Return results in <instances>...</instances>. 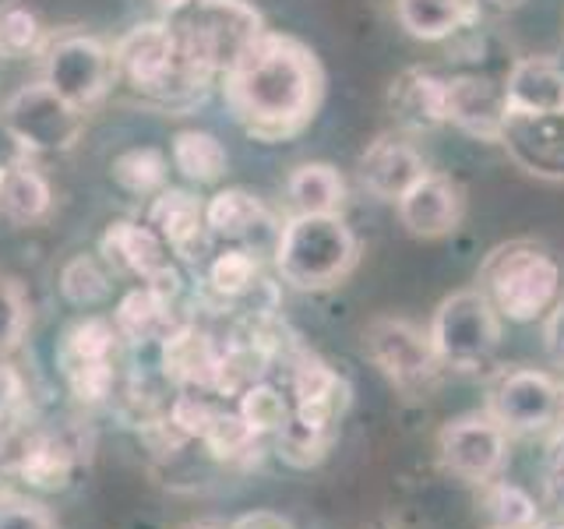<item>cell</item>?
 <instances>
[{
  "label": "cell",
  "mask_w": 564,
  "mask_h": 529,
  "mask_svg": "<svg viewBox=\"0 0 564 529\" xmlns=\"http://www.w3.org/2000/svg\"><path fill=\"white\" fill-rule=\"evenodd\" d=\"M117 78H123L141 96L163 99L170 106H184L202 99L208 78L191 71L176 50V40L166 22L155 25H134L113 50Z\"/></svg>",
  "instance_id": "5b68a950"
},
{
  "label": "cell",
  "mask_w": 564,
  "mask_h": 529,
  "mask_svg": "<svg viewBox=\"0 0 564 529\" xmlns=\"http://www.w3.org/2000/svg\"><path fill=\"white\" fill-rule=\"evenodd\" d=\"M501 141L529 173L564 176V114L508 117Z\"/></svg>",
  "instance_id": "44dd1931"
},
{
  "label": "cell",
  "mask_w": 564,
  "mask_h": 529,
  "mask_svg": "<svg viewBox=\"0 0 564 529\" xmlns=\"http://www.w3.org/2000/svg\"><path fill=\"white\" fill-rule=\"evenodd\" d=\"M0 529H57V522L40 501L4 490L0 494Z\"/></svg>",
  "instance_id": "f35d334b"
},
{
  "label": "cell",
  "mask_w": 564,
  "mask_h": 529,
  "mask_svg": "<svg viewBox=\"0 0 564 529\" xmlns=\"http://www.w3.org/2000/svg\"><path fill=\"white\" fill-rule=\"evenodd\" d=\"M357 258L360 244L339 216H293L275 240V269L296 290L339 287Z\"/></svg>",
  "instance_id": "3957f363"
},
{
  "label": "cell",
  "mask_w": 564,
  "mask_h": 529,
  "mask_svg": "<svg viewBox=\"0 0 564 529\" xmlns=\"http://www.w3.org/2000/svg\"><path fill=\"white\" fill-rule=\"evenodd\" d=\"M501 88L508 117L564 114V67L551 57H522Z\"/></svg>",
  "instance_id": "e0dca14e"
},
{
  "label": "cell",
  "mask_w": 564,
  "mask_h": 529,
  "mask_svg": "<svg viewBox=\"0 0 564 529\" xmlns=\"http://www.w3.org/2000/svg\"><path fill=\"white\" fill-rule=\"evenodd\" d=\"M258 258L251 247H229V251L216 255L208 261V287L223 300H243L258 287Z\"/></svg>",
  "instance_id": "1f68e13d"
},
{
  "label": "cell",
  "mask_w": 564,
  "mask_h": 529,
  "mask_svg": "<svg viewBox=\"0 0 564 529\" xmlns=\"http://www.w3.org/2000/svg\"><path fill=\"white\" fill-rule=\"evenodd\" d=\"M484 508L490 516V529H536L540 511L536 501L516 484L487 481L484 484Z\"/></svg>",
  "instance_id": "d6a6232c"
},
{
  "label": "cell",
  "mask_w": 564,
  "mask_h": 529,
  "mask_svg": "<svg viewBox=\"0 0 564 529\" xmlns=\"http://www.w3.org/2000/svg\"><path fill=\"white\" fill-rule=\"evenodd\" d=\"M25 328H29V300L22 282L0 276V357H8L25 339Z\"/></svg>",
  "instance_id": "74e56055"
},
{
  "label": "cell",
  "mask_w": 564,
  "mask_h": 529,
  "mask_svg": "<svg viewBox=\"0 0 564 529\" xmlns=\"http://www.w3.org/2000/svg\"><path fill=\"white\" fill-rule=\"evenodd\" d=\"M427 173L420 152L395 134H381L360 155V184L384 202H399L420 176Z\"/></svg>",
  "instance_id": "d6986e66"
},
{
  "label": "cell",
  "mask_w": 564,
  "mask_h": 529,
  "mask_svg": "<svg viewBox=\"0 0 564 529\" xmlns=\"http://www.w3.org/2000/svg\"><path fill=\"white\" fill-rule=\"evenodd\" d=\"M61 293L75 307H96L110 296V276L93 255H75L61 269Z\"/></svg>",
  "instance_id": "d590c367"
},
{
  "label": "cell",
  "mask_w": 564,
  "mask_h": 529,
  "mask_svg": "<svg viewBox=\"0 0 564 529\" xmlns=\"http://www.w3.org/2000/svg\"><path fill=\"white\" fill-rule=\"evenodd\" d=\"M113 181L128 194H159L166 187V155L159 149H128L113 159Z\"/></svg>",
  "instance_id": "836d02e7"
},
{
  "label": "cell",
  "mask_w": 564,
  "mask_h": 529,
  "mask_svg": "<svg viewBox=\"0 0 564 529\" xmlns=\"http://www.w3.org/2000/svg\"><path fill=\"white\" fill-rule=\"evenodd\" d=\"M0 123L22 152H67L85 131V110L61 99L46 82H35L4 102Z\"/></svg>",
  "instance_id": "52a82bcc"
},
{
  "label": "cell",
  "mask_w": 564,
  "mask_h": 529,
  "mask_svg": "<svg viewBox=\"0 0 564 529\" xmlns=\"http://www.w3.org/2000/svg\"><path fill=\"white\" fill-rule=\"evenodd\" d=\"M290 392H293V413L296 417L332 423V428L349 402L346 381L335 375L325 360H317L314 353H296V357L290 360Z\"/></svg>",
  "instance_id": "ffe728a7"
},
{
  "label": "cell",
  "mask_w": 564,
  "mask_h": 529,
  "mask_svg": "<svg viewBox=\"0 0 564 529\" xmlns=\"http://www.w3.org/2000/svg\"><path fill=\"white\" fill-rule=\"evenodd\" d=\"M176 4H184V0H159V8H163L166 14H170V11H173Z\"/></svg>",
  "instance_id": "ee69618b"
},
{
  "label": "cell",
  "mask_w": 564,
  "mask_h": 529,
  "mask_svg": "<svg viewBox=\"0 0 564 529\" xmlns=\"http://www.w3.org/2000/svg\"><path fill=\"white\" fill-rule=\"evenodd\" d=\"M441 466L466 484H487L508 458V431L490 413H466L448 420L437 434Z\"/></svg>",
  "instance_id": "7c38bea8"
},
{
  "label": "cell",
  "mask_w": 564,
  "mask_h": 529,
  "mask_svg": "<svg viewBox=\"0 0 564 529\" xmlns=\"http://www.w3.org/2000/svg\"><path fill=\"white\" fill-rule=\"evenodd\" d=\"M445 120L480 141L505 138V88L480 75L445 78Z\"/></svg>",
  "instance_id": "2e32d148"
},
{
  "label": "cell",
  "mask_w": 564,
  "mask_h": 529,
  "mask_svg": "<svg viewBox=\"0 0 564 529\" xmlns=\"http://www.w3.org/2000/svg\"><path fill=\"white\" fill-rule=\"evenodd\" d=\"M0 463L35 490H64L78 466L75 441L61 431L32 428V423H11L0 441Z\"/></svg>",
  "instance_id": "8fae6325"
},
{
  "label": "cell",
  "mask_w": 564,
  "mask_h": 529,
  "mask_svg": "<svg viewBox=\"0 0 564 529\" xmlns=\"http://www.w3.org/2000/svg\"><path fill=\"white\" fill-rule=\"evenodd\" d=\"M480 4H494V8H508V4H519V0H480Z\"/></svg>",
  "instance_id": "7bdbcfd3"
},
{
  "label": "cell",
  "mask_w": 564,
  "mask_h": 529,
  "mask_svg": "<svg viewBox=\"0 0 564 529\" xmlns=\"http://www.w3.org/2000/svg\"><path fill=\"white\" fill-rule=\"evenodd\" d=\"M237 413L258 438H275L293 417V402L272 381H254L237 396Z\"/></svg>",
  "instance_id": "f546056e"
},
{
  "label": "cell",
  "mask_w": 564,
  "mask_h": 529,
  "mask_svg": "<svg viewBox=\"0 0 564 529\" xmlns=\"http://www.w3.org/2000/svg\"><path fill=\"white\" fill-rule=\"evenodd\" d=\"M205 223L212 237L234 240L240 247H247L254 237L269 234L272 229V216L254 194H247L240 187H226L219 194H212L205 205Z\"/></svg>",
  "instance_id": "cb8c5ba5"
},
{
  "label": "cell",
  "mask_w": 564,
  "mask_h": 529,
  "mask_svg": "<svg viewBox=\"0 0 564 529\" xmlns=\"http://www.w3.org/2000/svg\"><path fill=\"white\" fill-rule=\"evenodd\" d=\"M166 25L184 64L212 82L261 35V14L247 0H184L166 14Z\"/></svg>",
  "instance_id": "7a4b0ae2"
},
{
  "label": "cell",
  "mask_w": 564,
  "mask_h": 529,
  "mask_svg": "<svg viewBox=\"0 0 564 529\" xmlns=\"http://www.w3.org/2000/svg\"><path fill=\"white\" fill-rule=\"evenodd\" d=\"M229 529H293V522L275 516V511H247V516L229 522Z\"/></svg>",
  "instance_id": "60d3db41"
},
{
  "label": "cell",
  "mask_w": 564,
  "mask_h": 529,
  "mask_svg": "<svg viewBox=\"0 0 564 529\" xmlns=\"http://www.w3.org/2000/svg\"><path fill=\"white\" fill-rule=\"evenodd\" d=\"M149 226L159 237L166 240V247L181 258H202L208 234L205 223V205L187 191L163 187L155 194L152 212H149Z\"/></svg>",
  "instance_id": "7402d4cb"
},
{
  "label": "cell",
  "mask_w": 564,
  "mask_h": 529,
  "mask_svg": "<svg viewBox=\"0 0 564 529\" xmlns=\"http://www.w3.org/2000/svg\"><path fill=\"white\" fill-rule=\"evenodd\" d=\"M543 346H546V357H551L557 367H564V300L546 311V322H543Z\"/></svg>",
  "instance_id": "ab89813d"
},
{
  "label": "cell",
  "mask_w": 564,
  "mask_h": 529,
  "mask_svg": "<svg viewBox=\"0 0 564 529\" xmlns=\"http://www.w3.org/2000/svg\"><path fill=\"white\" fill-rule=\"evenodd\" d=\"M364 353L381 375L402 392H420L441 370L427 332H420L405 317H375L364 328Z\"/></svg>",
  "instance_id": "9c48e42d"
},
{
  "label": "cell",
  "mask_w": 564,
  "mask_h": 529,
  "mask_svg": "<svg viewBox=\"0 0 564 529\" xmlns=\"http://www.w3.org/2000/svg\"><path fill=\"white\" fill-rule=\"evenodd\" d=\"M431 349L441 367L480 370L494 360L501 343V314L484 296V290H458L437 304L431 328Z\"/></svg>",
  "instance_id": "8992f818"
},
{
  "label": "cell",
  "mask_w": 564,
  "mask_h": 529,
  "mask_svg": "<svg viewBox=\"0 0 564 529\" xmlns=\"http://www.w3.org/2000/svg\"><path fill=\"white\" fill-rule=\"evenodd\" d=\"M43 82L78 110L99 102L117 82L113 53L93 35H64L46 50V75Z\"/></svg>",
  "instance_id": "30bf717a"
},
{
  "label": "cell",
  "mask_w": 564,
  "mask_h": 529,
  "mask_svg": "<svg viewBox=\"0 0 564 529\" xmlns=\"http://www.w3.org/2000/svg\"><path fill=\"white\" fill-rule=\"evenodd\" d=\"M395 205H399L402 226L423 240H437L452 234V229L463 223V208H466L458 184L452 176H441V173H423Z\"/></svg>",
  "instance_id": "9a60e30c"
},
{
  "label": "cell",
  "mask_w": 564,
  "mask_h": 529,
  "mask_svg": "<svg viewBox=\"0 0 564 529\" xmlns=\"http://www.w3.org/2000/svg\"><path fill=\"white\" fill-rule=\"evenodd\" d=\"M226 149L208 131H181L173 138V166L194 184H216L226 173Z\"/></svg>",
  "instance_id": "f1b7e54d"
},
{
  "label": "cell",
  "mask_w": 564,
  "mask_h": 529,
  "mask_svg": "<svg viewBox=\"0 0 564 529\" xmlns=\"http://www.w3.org/2000/svg\"><path fill=\"white\" fill-rule=\"evenodd\" d=\"M322 85V67L304 43L261 32L226 71V102L251 138L286 141L314 120Z\"/></svg>",
  "instance_id": "6da1fadb"
},
{
  "label": "cell",
  "mask_w": 564,
  "mask_h": 529,
  "mask_svg": "<svg viewBox=\"0 0 564 529\" xmlns=\"http://www.w3.org/2000/svg\"><path fill=\"white\" fill-rule=\"evenodd\" d=\"M388 106L405 131H431L445 120V78L431 75V71L410 67L388 88Z\"/></svg>",
  "instance_id": "603a6c76"
},
{
  "label": "cell",
  "mask_w": 564,
  "mask_h": 529,
  "mask_svg": "<svg viewBox=\"0 0 564 529\" xmlns=\"http://www.w3.org/2000/svg\"><path fill=\"white\" fill-rule=\"evenodd\" d=\"M258 434L247 428L243 417L237 410H223L216 413V420H212V428L205 431L202 445L223 458V463H240V458H251V452H258Z\"/></svg>",
  "instance_id": "8d00e7d4"
},
{
  "label": "cell",
  "mask_w": 564,
  "mask_h": 529,
  "mask_svg": "<svg viewBox=\"0 0 564 529\" xmlns=\"http://www.w3.org/2000/svg\"><path fill=\"white\" fill-rule=\"evenodd\" d=\"M561 385L543 370H511L490 392V417L508 434L551 431L557 417Z\"/></svg>",
  "instance_id": "5bb4252c"
},
{
  "label": "cell",
  "mask_w": 564,
  "mask_h": 529,
  "mask_svg": "<svg viewBox=\"0 0 564 529\" xmlns=\"http://www.w3.org/2000/svg\"><path fill=\"white\" fill-rule=\"evenodd\" d=\"M286 194L296 216H335L346 198V184L328 163H304L290 173Z\"/></svg>",
  "instance_id": "83f0119b"
},
{
  "label": "cell",
  "mask_w": 564,
  "mask_h": 529,
  "mask_svg": "<svg viewBox=\"0 0 564 529\" xmlns=\"http://www.w3.org/2000/svg\"><path fill=\"white\" fill-rule=\"evenodd\" d=\"M551 529H564V522H561V526H551Z\"/></svg>",
  "instance_id": "f6af8a7d"
},
{
  "label": "cell",
  "mask_w": 564,
  "mask_h": 529,
  "mask_svg": "<svg viewBox=\"0 0 564 529\" xmlns=\"http://www.w3.org/2000/svg\"><path fill=\"white\" fill-rule=\"evenodd\" d=\"M480 290L508 322H540L557 304L561 264L536 244H505L487 255L480 269Z\"/></svg>",
  "instance_id": "277c9868"
},
{
  "label": "cell",
  "mask_w": 564,
  "mask_h": 529,
  "mask_svg": "<svg viewBox=\"0 0 564 529\" xmlns=\"http://www.w3.org/2000/svg\"><path fill=\"white\" fill-rule=\"evenodd\" d=\"M480 0H395L402 29L423 43H437L476 18Z\"/></svg>",
  "instance_id": "484cf974"
},
{
  "label": "cell",
  "mask_w": 564,
  "mask_h": 529,
  "mask_svg": "<svg viewBox=\"0 0 564 529\" xmlns=\"http://www.w3.org/2000/svg\"><path fill=\"white\" fill-rule=\"evenodd\" d=\"M332 423H317V420H307V417H290V423L275 434L279 441V455L286 458L290 466L296 469H307L314 463H322L328 445H332Z\"/></svg>",
  "instance_id": "4dcf8cb0"
},
{
  "label": "cell",
  "mask_w": 564,
  "mask_h": 529,
  "mask_svg": "<svg viewBox=\"0 0 564 529\" xmlns=\"http://www.w3.org/2000/svg\"><path fill=\"white\" fill-rule=\"evenodd\" d=\"M50 184L29 159L0 166V212L11 223H35L50 212Z\"/></svg>",
  "instance_id": "4316f807"
},
{
  "label": "cell",
  "mask_w": 564,
  "mask_h": 529,
  "mask_svg": "<svg viewBox=\"0 0 564 529\" xmlns=\"http://www.w3.org/2000/svg\"><path fill=\"white\" fill-rule=\"evenodd\" d=\"M117 339L120 332L106 317H82V322L64 335V343L57 349L61 375L70 388V396L85 406L106 402L113 396L117 381Z\"/></svg>",
  "instance_id": "ba28073f"
},
{
  "label": "cell",
  "mask_w": 564,
  "mask_h": 529,
  "mask_svg": "<svg viewBox=\"0 0 564 529\" xmlns=\"http://www.w3.org/2000/svg\"><path fill=\"white\" fill-rule=\"evenodd\" d=\"M557 438H564V385H561V399H557V417H554V428H551Z\"/></svg>",
  "instance_id": "b9f144b4"
},
{
  "label": "cell",
  "mask_w": 564,
  "mask_h": 529,
  "mask_svg": "<svg viewBox=\"0 0 564 529\" xmlns=\"http://www.w3.org/2000/svg\"><path fill=\"white\" fill-rule=\"evenodd\" d=\"M113 325L120 332V339L163 343L166 335L181 325V317L173 314V300L159 296L149 287H138V290L120 296V304L113 311Z\"/></svg>",
  "instance_id": "d4e9b609"
},
{
  "label": "cell",
  "mask_w": 564,
  "mask_h": 529,
  "mask_svg": "<svg viewBox=\"0 0 564 529\" xmlns=\"http://www.w3.org/2000/svg\"><path fill=\"white\" fill-rule=\"evenodd\" d=\"M43 29L35 11H29L22 0H0V57L22 61L40 50Z\"/></svg>",
  "instance_id": "e575fe53"
},
{
  "label": "cell",
  "mask_w": 564,
  "mask_h": 529,
  "mask_svg": "<svg viewBox=\"0 0 564 529\" xmlns=\"http://www.w3.org/2000/svg\"><path fill=\"white\" fill-rule=\"evenodd\" d=\"M99 251L113 269L141 279V287L155 290L159 296L176 300V293H181V272H176L166 240L152 226L128 219L110 223L99 237Z\"/></svg>",
  "instance_id": "4fadbf2b"
},
{
  "label": "cell",
  "mask_w": 564,
  "mask_h": 529,
  "mask_svg": "<svg viewBox=\"0 0 564 529\" xmlns=\"http://www.w3.org/2000/svg\"><path fill=\"white\" fill-rule=\"evenodd\" d=\"M219 353L223 346H216V339H212L205 328L181 322L163 343H159V364H163V375L181 388L212 392V388H216Z\"/></svg>",
  "instance_id": "ac0fdd59"
}]
</instances>
